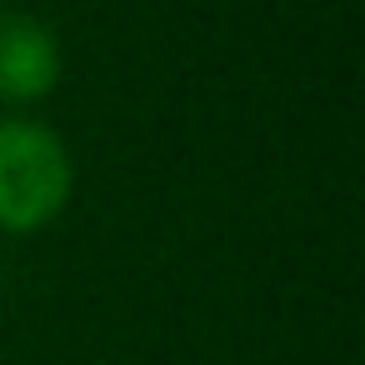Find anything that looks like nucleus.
I'll return each mask as SVG.
<instances>
[{
    "instance_id": "f257e3e1",
    "label": "nucleus",
    "mask_w": 365,
    "mask_h": 365,
    "mask_svg": "<svg viewBox=\"0 0 365 365\" xmlns=\"http://www.w3.org/2000/svg\"><path fill=\"white\" fill-rule=\"evenodd\" d=\"M76 160L61 130L31 115H0V235H36L66 215Z\"/></svg>"
},
{
    "instance_id": "f03ea898",
    "label": "nucleus",
    "mask_w": 365,
    "mask_h": 365,
    "mask_svg": "<svg viewBox=\"0 0 365 365\" xmlns=\"http://www.w3.org/2000/svg\"><path fill=\"white\" fill-rule=\"evenodd\" d=\"M66 76L61 36L31 11H0V106H36Z\"/></svg>"
}]
</instances>
